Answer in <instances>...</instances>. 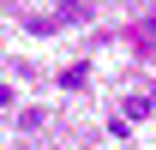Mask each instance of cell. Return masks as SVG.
I'll use <instances>...</instances> for the list:
<instances>
[{"label":"cell","instance_id":"1","mask_svg":"<svg viewBox=\"0 0 156 150\" xmlns=\"http://www.w3.org/2000/svg\"><path fill=\"white\" fill-rule=\"evenodd\" d=\"M144 36H156V12H150V18H144Z\"/></svg>","mask_w":156,"mask_h":150}]
</instances>
